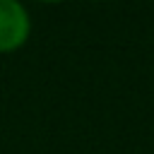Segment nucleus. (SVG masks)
<instances>
[{"label":"nucleus","mask_w":154,"mask_h":154,"mask_svg":"<svg viewBox=\"0 0 154 154\" xmlns=\"http://www.w3.org/2000/svg\"><path fill=\"white\" fill-rule=\"evenodd\" d=\"M31 36V14L17 0H0V53L19 51Z\"/></svg>","instance_id":"nucleus-1"}]
</instances>
